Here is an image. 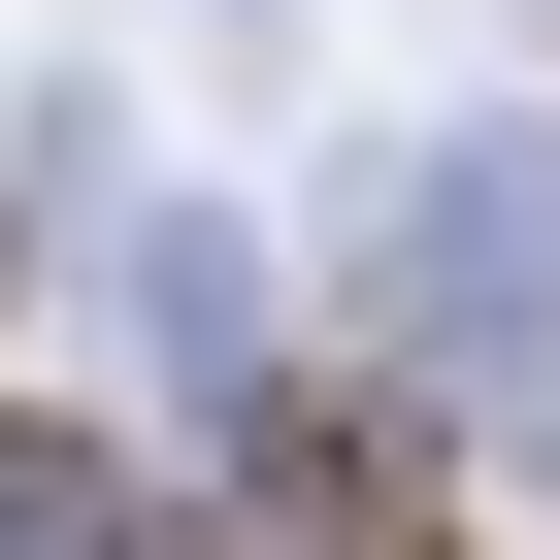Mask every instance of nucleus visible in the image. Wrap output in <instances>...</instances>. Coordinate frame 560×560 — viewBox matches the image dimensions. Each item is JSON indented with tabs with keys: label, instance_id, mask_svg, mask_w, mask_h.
<instances>
[{
	"label": "nucleus",
	"instance_id": "nucleus-1",
	"mask_svg": "<svg viewBox=\"0 0 560 560\" xmlns=\"http://www.w3.org/2000/svg\"><path fill=\"white\" fill-rule=\"evenodd\" d=\"M231 527H264V560H494L396 396H264V494H231Z\"/></svg>",
	"mask_w": 560,
	"mask_h": 560
},
{
	"label": "nucleus",
	"instance_id": "nucleus-2",
	"mask_svg": "<svg viewBox=\"0 0 560 560\" xmlns=\"http://www.w3.org/2000/svg\"><path fill=\"white\" fill-rule=\"evenodd\" d=\"M132 527H165V494H132L100 429H0V560H132Z\"/></svg>",
	"mask_w": 560,
	"mask_h": 560
},
{
	"label": "nucleus",
	"instance_id": "nucleus-4",
	"mask_svg": "<svg viewBox=\"0 0 560 560\" xmlns=\"http://www.w3.org/2000/svg\"><path fill=\"white\" fill-rule=\"evenodd\" d=\"M0 298H34V231H0Z\"/></svg>",
	"mask_w": 560,
	"mask_h": 560
},
{
	"label": "nucleus",
	"instance_id": "nucleus-3",
	"mask_svg": "<svg viewBox=\"0 0 560 560\" xmlns=\"http://www.w3.org/2000/svg\"><path fill=\"white\" fill-rule=\"evenodd\" d=\"M132 560H264V527H132Z\"/></svg>",
	"mask_w": 560,
	"mask_h": 560
}]
</instances>
